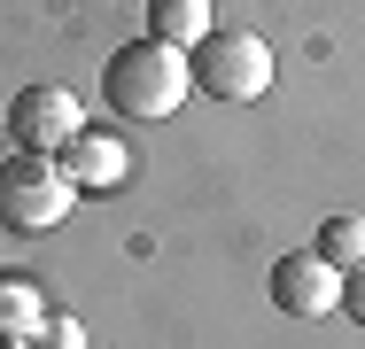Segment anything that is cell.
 <instances>
[{
    "instance_id": "cell-3",
    "label": "cell",
    "mask_w": 365,
    "mask_h": 349,
    "mask_svg": "<svg viewBox=\"0 0 365 349\" xmlns=\"http://www.w3.org/2000/svg\"><path fill=\"white\" fill-rule=\"evenodd\" d=\"M187 70H195V85H202L210 101H225V109L272 93V47H264L257 31H210L202 47H187Z\"/></svg>"
},
{
    "instance_id": "cell-12",
    "label": "cell",
    "mask_w": 365,
    "mask_h": 349,
    "mask_svg": "<svg viewBox=\"0 0 365 349\" xmlns=\"http://www.w3.org/2000/svg\"><path fill=\"white\" fill-rule=\"evenodd\" d=\"M0 349H31V342H0Z\"/></svg>"
},
{
    "instance_id": "cell-4",
    "label": "cell",
    "mask_w": 365,
    "mask_h": 349,
    "mask_svg": "<svg viewBox=\"0 0 365 349\" xmlns=\"http://www.w3.org/2000/svg\"><path fill=\"white\" fill-rule=\"evenodd\" d=\"M0 132L16 140V147H31V155H63L78 132H86V109H78L71 85H24L16 101H8V125Z\"/></svg>"
},
{
    "instance_id": "cell-9",
    "label": "cell",
    "mask_w": 365,
    "mask_h": 349,
    "mask_svg": "<svg viewBox=\"0 0 365 349\" xmlns=\"http://www.w3.org/2000/svg\"><path fill=\"white\" fill-rule=\"evenodd\" d=\"M311 249H319L327 264H342V272H358V264H365V217H350V209H342V217H327Z\"/></svg>"
},
{
    "instance_id": "cell-2",
    "label": "cell",
    "mask_w": 365,
    "mask_h": 349,
    "mask_svg": "<svg viewBox=\"0 0 365 349\" xmlns=\"http://www.w3.org/2000/svg\"><path fill=\"white\" fill-rule=\"evenodd\" d=\"M71 209H78V187H71V171H63V155L16 147L0 163V225L8 233H55Z\"/></svg>"
},
{
    "instance_id": "cell-6",
    "label": "cell",
    "mask_w": 365,
    "mask_h": 349,
    "mask_svg": "<svg viewBox=\"0 0 365 349\" xmlns=\"http://www.w3.org/2000/svg\"><path fill=\"white\" fill-rule=\"evenodd\" d=\"M63 171H71L78 194H117V187H125V171H133V155H125V140H117V132L86 125V132L63 147Z\"/></svg>"
},
{
    "instance_id": "cell-5",
    "label": "cell",
    "mask_w": 365,
    "mask_h": 349,
    "mask_svg": "<svg viewBox=\"0 0 365 349\" xmlns=\"http://www.w3.org/2000/svg\"><path fill=\"white\" fill-rule=\"evenodd\" d=\"M342 264H327L319 249H295L272 264V311H288V318H327V311H342Z\"/></svg>"
},
{
    "instance_id": "cell-1",
    "label": "cell",
    "mask_w": 365,
    "mask_h": 349,
    "mask_svg": "<svg viewBox=\"0 0 365 349\" xmlns=\"http://www.w3.org/2000/svg\"><path fill=\"white\" fill-rule=\"evenodd\" d=\"M101 93L125 125H163L179 117V101L195 93V70H187V47H163V39H133L117 47L109 70H101Z\"/></svg>"
},
{
    "instance_id": "cell-7",
    "label": "cell",
    "mask_w": 365,
    "mask_h": 349,
    "mask_svg": "<svg viewBox=\"0 0 365 349\" xmlns=\"http://www.w3.org/2000/svg\"><path fill=\"white\" fill-rule=\"evenodd\" d=\"M47 311H55V303L39 295L31 272H0V342H31Z\"/></svg>"
},
{
    "instance_id": "cell-8",
    "label": "cell",
    "mask_w": 365,
    "mask_h": 349,
    "mask_svg": "<svg viewBox=\"0 0 365 349\" xmlns=\"http://www.w3.org/2000/svg\"><path fill=\"white\" fill-rule=\"evenodd\" d=\"M218 24H210V0H148V39L163 47H202Z\"/></svg>"
},
{
    "instance_id": "cell-10",
    "label": "cell",
    "mask_w": 365,
    "mask_h": 349,
    "mask_svg": "<svg viewBox=\"0 0 365 349\" xmlns=\"http://www.w3.org/2000/svg\"><path fill=\"white\" fill-rule=\"evenodd\" d=\"M31 349H86V326H78L71 311H47L39 334H31Z\"/></svg>"
},
{
    "instance_id": "cell-11",
    "label": "cell",
    "mask_w": 365,
    "mask_h": 349,
    "mask_svg": "<svg viewBox=\"0 0 365 349\" xmlns=\"http://www.w3.org/2000/svg\"><path fill=\"white\" fill-rule=\"evenodd\" d=\"M342 311H350V318H358V326H365V264H358V272H350V279H342Z\"/></svg>"
}]
</instances>
